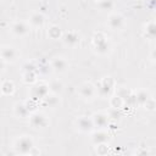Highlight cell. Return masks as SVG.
<instances>
[{
  "instance_id": "cell-1",
  "label": "cell",
  "mask_w": 156,
  "mask_h": 156,
  "mask_svg": "<svg viewBox=\"0 0 156 156\" xmlns=\"http://www.w3.org/2000/svg\"><path fill=\"white\" fill-rule=\"evenodd\" d=\"M31 148H32V140H31V139H28V138H21V139L19 140L17 149H19L21 152H27Z\"/></svg>"
},
{
  "instance_id": "cell-2",
  "label": "cell",
  "mask_w": 156,
  "mask_h": 156,
  "mask_svg": "<svg viewBox=\"0 0 156 156\" xmlns=\"http://www.w3.org/2000/svg\"><path fill=\"white\" fill-rule=\"evenodd\" d=\"M32 121H37V123H33L36 127H43V126H45V123H46L45 117L42 116V115H36V116H33Z\"/></svg>"
},
{
  "instance_id": "cell-3",
  "label": "cell",
  "mask_w": 156,
  "mask_h": 156,
  "mask_svg": "<svg viewBox=\"0 0 156 156\" xmlns=\"http://www.w3.org/2000/svg\"><path fill=\"white\" fill-rule=\"evenodd\" d=\"M3 57L6 60H14L15 59V51L11 48H5L3 51Z\"/></svg>"
},
{
  "instance_id": "cell-4",
  "label": "cell",
  "mask_w": 156,
  "mask_h": 156,
  "mask_svg": "<svg viewBox=\"0 0 156 156\" xmlns=\"http://www.w3.org/2000/svg\"><path fill=\"white\" fill-rule=\"evenodd\" d=\"M14 32L16 33V34H25L26 32H27V27L23 25V23H16L15 26H14Z\"/></svg>"
},
{
  "instance_id": "cell-5",
  "label": "cell",
  "mask_w": 156,
  "mask_h": 156,
  "mask_svg": "<svg viewBox=\"0 0 156 156\" xmlns=\"http://www.w3.org/2000/svg\"><path fill=\"white\" fill-rule=\"evenodd\" d=\"M121 22H122V20H121V17L117 16V15H115V16H112V17L110 19V25H111L114 28L118 27V26L121 25Z\"/></svg>"
},
{
  "instance_id": "cell-6",
  "label": "cell",
  "mask_w": 156,
  "mask_h": 156,
  "mask_svg": "<svg viewBox=\"0 0 156 156\" xmlns=\"http://www.w3.org/2000/svg\"><path fill=\"white\" fill-rule=\"evenodd\" d=\"M54 67H55L56 70H59V71H63V70L66 68V62H65L63 60L59 59V60H56V61H55Z\"/></svg>"
},
{
  "instance_id": "cell-7",
  "label": "cell",
  "mask_w": 156,
  "mask_h": 156,
  "mask_svg": "<svg viewBox=\"0 0 156 156\" xmlns=\"http://www.w3.org/2000/svg\"><path fill=\"white\" fill-rule=\"evenodd\" d=\"M32 22H33V23H36V25H42V22H43V17H42L40 15H36V16H33Z\"/></svg>"
}]
</instances>
